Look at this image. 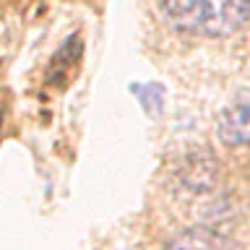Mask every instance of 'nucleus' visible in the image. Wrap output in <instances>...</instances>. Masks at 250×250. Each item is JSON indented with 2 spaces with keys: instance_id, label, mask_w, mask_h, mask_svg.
I'll list each match as a JSON object with an SVG mask.
<instances>
[{
  "instance_id": "obj_1",
  "label": "nucleus",
  "mask_w": 250,
  "mask_h": 250,
  "mask_svg": "<svg viewBox=\"0 0 250 250\" xmlns=\"http://www.w3.org/2000/svg\"><path fill=\"white\" fill-rule=\"evenodd\" d=\"M172 29L195 37H229L250 19V0H156Z\"/></svg>"
},
{
  "instance_id": "obj_2",
  "label": "nucleus",
  "mask_w": 250,
  "mask_h": 250,
  "mask_svg": "<svg viewBox=\"0 0 250 250\" xmlns=\"http://www.w3.org/2000/svg\"><path fill=\"white\" fill-rule=\"evenodd\" d=\"M219 185V164L211 151H195L177 169V195L185 201L208 198Z\"/></svg>"
},
{
  "instance_id": "obj_3",
  "label": "nucleus",
  "mask_w": 250,
  "mask_h": 250,
  "mask_svg": "<svg viewBox=\"0 0 250 250\" xmlns=\"http://www.w3.org/2000/svg\"><path fill=\"white\" fill-rule=\"evenodd\" d=\"M216 136L224 146H250V89L237 91L222 107Z\"/></svg>"
},
{
  "instance_id": "obj_4",
  "label": "nucleus",
  "mask_w": 250,
  "mask_h": 250,
  "mask_svg": "<svg viewBox=\"0 0 250 250\" xmlns=\"http://www.w3.org/2000/svg\"><path fill=\"white\" fill-rule=\"evenodd\" d=\"M164 250H240V245H234L227 234L211 229V227H193V229H185L177 237H172Z\"/></svg>"
},
{
  "instance_id": "obj_5",
  "label": "nucleus",
  "mask_w": 250,
  "mask_h": 250,
  "mask_svg": "<svg viewBox=\"0 0 250 250\" xmlns=\"http://www.w3.org/2000/svg\"><path fill=\"white\" fill-rule=\"evenodd\" d=\"M133 91L141 97L144 102V109L146 112H159L162 109V102H164V89L159 83H146V86H133Z\"/></svg>"
},
{
  "instance_id": "obj_6",
  "label": "nucleus",
  "mask_w": 250,
  "mask_h": 250,
  "mask_svg": "<svg viewBox=\"0 0 250 250\" xmlns=\"http://www.w3.org/2000/svg\"><path fill=\"white\" fill-rule=\"evenodd\" d=\"M0 128H3V104H0Z\"/></svg>"
},
{
  "instance_id": "obj_7",
  "label": "nucleus",
  "mask_w": 250,
  "mask_h": 250,
  "mask_svg": "<svg viewBox=\"0 0 250 250\" xmlns=\"http://www.w3.org/2000/svg\"><path fill=\"white\" fill-rule=\"evenodd\" d=\"M125 250H141V248H125Z\"/></svg>"
}]
</instances>
